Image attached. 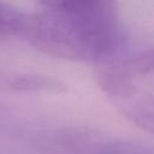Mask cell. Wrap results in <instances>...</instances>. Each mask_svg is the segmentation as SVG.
Segmentation results:
<instances>
[{
    "mask_svg": "<svg viewBox=\"0 0 154 154\" xmlns=\"http://www.w3.org/2000/svg\"><path fill=\"white\" fill-rule=\"evenodd\" d=\"M97 154H153L150 147L131 141L101 142Z\"/></svg>",
    "mask_w": 154,
    "mask_h": 154,
    "instance_id": "8992f818",
    "label": "cell"
},
{
    "mask_svg": "<svg viewBox=\"0 0 154 154\" xmlns=\"http://www.w3.org/2000/svg\"><path fill=\"white\" fill-rule=\"evenodd\" d=\"M28 23V14L18 8L0 2V36L23 34Z\"/></svg>",
    "mask_w": 154,
    "mask_h": 154,
    "instance_id": "277c9868",
    "label": "cell"
},
{
    "mask_svg": "<svg viewBox=\"0 0 154 154\" xmlns=\"http://www.w3.org/2000/svg\"><path fill=\"white\" fill-rule=\"evenodd\" d=\"M153 52L134 58L103 63L97 71V82L105 93L134 123L153 131V96L146 93L144 79L152 78Z\"/></svg>",
    "mask_w": 154,
    "mask_h": 154,
    "instance_id": "7a4b0ae2",
    "label": "cell"
},
{
    "mask_svg": "<svg viewBox=\"0 0 154 154\" xmlns=\"http://www.w3.org/2000/svg\"><path fill=\"white\" fill-rule=\"evenodd\" d=\"M101 142L88 134L65 131L54 134L47 147L54 154H97Z\"/></svg>",
    "mask_w": 154,
    "mask_h": 154,
    "instance_id": "3957f363",
    "label": "cell"
},
{
    "mask_svg": "<svg viewBox=\"0 0 154 154\" xmlns=\"http://www.w3.org/2000/svg\"><path fill=\"white\" fill-rule=\"evenodd\" d=\"M12 88L18 90H59L60 83L59 81L46 77V76H37V75H25L16 77L12 83Z\"/></svg>",
    "mask_w": 154,
    "mask_h": 154,
    "instance_id": "5b68a950",
    "label": "cell"
},
{
    "mask_svg": "<svg viewBox=\"0 0 154 154\" xmlns=\"http://www.w3.org/2000/svg\"><path fill=\"white\" fill-rule=\"evenodd\" d=\"M23 32L40 51L70 60L107 63L124 45L117 6L106 0L47 1Z\"/></svg>",
    "mask_w": 154,
    "mask_h": 154,
    "instance_id": "6da1fadb",
    "label": "cell"
}]
</instances>
